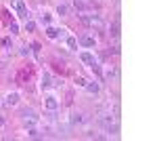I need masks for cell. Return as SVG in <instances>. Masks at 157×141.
Here are the masks:
<instances>
[{"label":"cell","mask_w":157,"mask_h":141,"mask_svg":"<svg viewBox=\"0 0 157 141\" xmlns=\"http://www.w3.org/2000/svg\"><path fill=\"white\" fill-rule=\"evenodd\" d=\"M84 89H86L90 95H98V93H101V86H98V82H86Z\"/></svg>","instance_id":"cell-17"},{"label":"cell","mask_w":157,"mask_h":141,"mask_svg":"<svg viewBox=\"0 0 157 141\" xmlns=\"http://www.w3.org/2000/svg\"><path fill=\"white\" fill-rule=\"evenodd\" d=\"M84 120H86V116L82 112H71V114H69V124H73V126H75V124H82Z\"/></svg>","instance_id":"cell-10"},{"label":"cell","mask_w":157,"mask_h":141,"mask_svg":"<svg viewBox=\"0 0 157 141\" xmlns=\"http://www.w3.org/2000/svg\"><path fill=\"white\" fill-rule=\"evenodd\" d=\"M6 68V59H0V70H4Z\"/></svg>","instance_id":"cell-27"},{"label":"cell","mask_w":157,"mask_h":141,"mask_svg":"<svg viewBox=\"0 0 157 141\" xmlns=\"http://www.w3.org/2000/svg\"><path fill=\"white\" fill-rule=\"evenodd\" d=\"M9 30H11V34H19V23L13 19L11 23H9Z\"/></svg>","instance_id":"cell-21"},{"label":"cell","mask_w":157,"mask_h":141,"mask_svg":"<svg viewBox=\"0 0 157 141\" xmlns=\"http://www.w3.org/2000/svg\"><path fill=\"white\" fill-rule=\"evenodd\" d=\"M65 42H67V47L71 48H78V38H75V36H67V38H65Z\"/></svg>","instance_id":"cell-18"},{"label":"cell","mask_w":157,"mask_h":141,"mask_svg":"<svg viewBox=\"0 0 157 141\" xmlns=\"http://www.w3.org/2000/svg\"><path fill=\"white\" fill-rule=\"evenodd\" d=\"M109 36H111V38H115V40L120 38V17H115V21L109 25Z\"/></svg>","instance_id":"cell-11"},{"label":"cell","mask_w":157,"mask_h":141,"mask_svg":"<svg viewBox=\"0 0 157 141\" xmlns=\"http://www.w3.org/2000/svg\"><path fill=\"white\" fill-rule=\"evenodd\" d=\"M27 137H34V139H36V137H40V133H38L36 126H27Z\"/></svg>","instance_id":"cell-20"},{"label":"cell","mask_w":157,"mask_h":141,"mask_svg":"<svg viewBox=\"0 0 157 141\" xmlns=\"http://www.w3.org/2000/svg\"><path fill=\"white\" fill-rule=\"evenodd\" d=\"M71 6L75 9V13H78V15H80V13H90V9H92L86 0H73Z\"/></svg>","instance_id":"cell-7"},{"label":"cell","mask_w":157,"mask_h":141,"mask_svg":"<svg viewBox=\"0 0 157 141\" xmlns=\"http://www.w3.org/2000/svg\"><path fill=\"white\" fill-rule=\"evenodd\" d=\"M36 30V23L32 19H25V32H34Z\"/></svg>","instance_id":"cell-22"},{"label":"cell","mask_w":157,"mask_h":141,"mask_svg":"<svg viewBox=\"0 0 157 141\" xmlns=\"http://www.w3.org/2000/svg\"><path fill=\"white\" fill-rule=\"evenodd\" d=\"M29 48L34 51V55H36V57H40V42H32V44H29Z\"/></svg>","instance_id":"cell-25"},{"label":"cell","mask_w":157,"mask_h":141,"mask_svg":"<svg viewBox=\"0 0 157 141\" xmlns=\"http://www.w3.org/2000/svg\"><path fill=\"white\" fill-rule=\"evenodd\" d=\"M88 27H94L98 32H103V30H105L103 17H101V15H88Z\"/></svg>","instance_id":"cell-4"},{"label":"cell","mask_w":157,"mask_h":141,"mask_svg":"<svg viewBox=\"0 0 157 141\" xmlns=\"http://www.w3.org/2000/svg\"><path fill=\"white\" fill-rule=\"evenodd\" d=\"M42 23L50 25V15H46V13H44V15H42Z\"/></svg>","instance_id":"cell-26"},{"label":"cell","mask_w":157,"mask_h":141,"mask_svg":"<svg viewBox=\"0 0 157 141\" xmlns=\"http://www.w3.org/2000/svg\"><path fill=\"white\" fill-rule=\"evenodd\" d=\"M29 53H32V48L27 47V44H23V47L19 48V55H21V57H27V55H29Z\"/></svg>","instance_id":"cell-24"},{"label":"cell","mask_w":157,"mask_h":141,"mask_svg":"<svg viewBox=\"0 0 157 141\" xmlns=\"http://www.w3.org/2000/svg\"><path fill=\"white\" fill-rule=\"evenodd\" d=\"M19 99H21V95H19V93H9L6 97H4V106H6V107H15L17 103H19Z\"/></svg>","instance_id":"cell-8"},{"label":"cell","mask_w":157,"mask_h":141,"mask_svg":"<svg viewBox=\"0 0 157 141\" xmlns=\"http://www.w3.org/2000/svg\"><path fill=\"white\" fill-rule=\"evenodd\" d=\"M19 118L23 120V118H38V116H36V110L27 106V107H21V112H19Z\"/></svg>","instance_id":"cell-13"},{"label":"cell","mask_w":157,"mask_h":141,"mask_svg":"<svg viewBox=\"0 0 157 141\" xmlns=\"http://www.w3.org/2000/svg\"><path fill=\"white\" fill-rule=\"evenodd\" d=\"M46 36L50 40H57V38H67V30L65 27H55V25H46Z\"/></svg>","instance_id":"cell-1"},{"label":"cell","mask_w":157,"mask_h":141,"mask_svg":"<svg viewBox=\"0 0 157 141\" xmlns=\"http://www.w3.org/2000/svg\"><path fill=\"white\" fill-rule=\"evenodd\" d=\"M88 68H90V70H92V74H94V76H97L98 80H105V78H103V68H101V63H97V61H94V63H90V65H88Z\"/></svg>","instance_id":"cell-14"},{"label":"cell","mask_w":157,"mask_h":141,"mask_svg":"<svg viewBox=\"0 0 157 141\" xmlns=\"http://www.w3.org/2000/svg\"><path fill=\"white\" fill-rule=\"evenodd\" d=\"M52 76H50L48 72H44L42 74V82H40V86H42V91H48V89H52Z\"/></svg>","instance_id":"cell-9"},{"label":"cell","mask_w":157,"mask_h":141,"mask_svg":"<svg viewBox=\"0 0 157 141\" xmlns=\"http://www.w3.org/2000/svg\"><path fill=\"white\" fill-rule=\"evenodd\" d=\"M78 44L82 48H94L97 47V38L90 34H82V36H78Z\"/></svg>","instance_id":"cell-2"},{"label":"cell","mask_w":157,"mask_h":141,"mask_svg":"<svg viewBox=\"0 0 157 141\" xmlns=\"http://www.w3.org/2000/svg\"><path fill=\"white\" fill-rule=\"evenodd\" d=\"M57 15H59V17H67V15H69V4H67V2H59V4H57Z\"/></svg>","instance_id":"cell-15"},{"label":"cell","mask_w":157,"mask_h":141,"mask_svg":"<svg viewBox=\"0 0 157 141\" xmlns=\"http://www.w3.org/2000/svg\"><path fill=\"white\" fill-rule=\"evenodd\" d=\"M4 124H6V120H4V118L0 116V129H2V126H4Z\"/></svg>","instance_id":"cell-28"},{"label":"cell","mask_w":157,"mask_h":141,"mask_svg":"<svg viewBox=\"0 0 157 141\" xmlns=\"http://www.w3.org/2000/svg\"><path fill=\"white\" fill-rule=\"evenodd\" d=\"M73 82H75V86H82V89H84L88 80H86V78H82V76H75V80H73Z\"/></svg>","instance_id":"cell-23"},{"label":"cell","mask_w":157,"mask_h":141,"mask_svg":"<svg viewBox=\"0 0 157 141\" xmlns=\"http://www.w3.org/2000/svg\"><path fill=\"white\" fill-rule=\"evenodd\" d=\"M0 47L4 48L6 53H11V48H13V40H11V36H4V38H0Z\"/></svg>","instance_id":"cell-16"},{"label":"cell","mask_w":157,"mask_h":141,"mask_svg":"<svg viewBox=\"0 0 157 141\" xmlns=\"http://www.w3.org/2000/svg\"><path fill=\"white\" fill-rule=\"evenodd\" d=\"M44 110L57 112V110H59V99H57L55 95H44Z\"/></svg>","instance_id":"cell-5"},{"label":"cell","mask_w":157,"mask_h":141,"mask_svg":"<svg viewBox=\"0 0 157 141\" xmlns=\"http://www.w3.org/2000/svg\"><path fill=\"white\" fill-rule=\"evenodd\" d=\"M29 78H32V68H23V70L17 72V76H15L17 84H27V82H29Z\"/></svg>","instance_id":"cell-6"},{"label":"cell","mask_w":157,"mask_h":141,"mask_svg":"<svg viewBox=\"0 0 157 141\" xmlns=\"http://www.w3.org/2000/svg\"><path fill=\"white\" fill-rule=\"evenodd\" d=\"M80 61H82L84 65H90V63H94L97 59H94V55H92L90 51H82V53H80Z\"/></svg>","instance_id":"cell-12"},{"label":"cell","mask_w":157,"mask_h":141,"mask_svg":"<svg viewBox=\"0 0 157 141\" xmlns=\"http://www.w3.org/2000/svg\"><path fill=\"white\" fill-rule=\"evenodd\" d=\"M2 21H4L6 25L13 21V15H11V11H9V9H4V11H2Z\"/></svg>","instance_id":"cell-19"},{"label":"cell","mask_w":157,"mask_h":141,"mask_svg":"<svg viewBox=\"0 0 157 141\" xmlns=\"http://www.w3.org/2000/svg\"><path fill=\"white\" fill-rule=\"evenodd\" d=\"M11 9H13V11H17V15H19V17L29 19V11H27V6H25L23 0H15V2H11Z\"/></svg>","instance_id":"cell-3"}]
</instances>
